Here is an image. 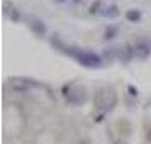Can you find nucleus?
<instances>
[{
  "instance_id": "8",
  "label": "nucleus",
  "mask_w": 151,
  "mask_h": 144,
  "mask_svg": "<svg viewBox=\"0 0 151 144\" xmlns=\"http://www.w3.org/2000/svg\"><path fill=\"white\" fill-rule=\"evenodd\" d=\"M100 14L104 17H109V19H116L119 15V9H117V5H109V7H104Z\"/></svg>"
},
{
  "instance_id": "2",
  "label": "nucleus",
  "mask_w": 151,
  "mask_h": 144,
  "mask_svg": "<svg viewBox=\"0 0 151 144\" xmlns=\"http://www.w3.org/2000/svg\"><path fill=\"white\" fill-rule=\"evenodd\" d=\"M117 103V95L112 88H102L99 90L93 97V107L99 112H109Z\"/></svg>"
},
{
  "instance_id": "7",
  "label": "nucleus",
  "mask_w": 151,
  "mask_h": 144,
  "mask_svg": "<svg viewBox=\"0 0 151 144\" xmlns=\"http://www.w3.org/2000/svg\"><path fill=\"white\" fill-rule=\"evenodd\" d=\"M4 15H5V17H9L10 21H14V22L21 21V12H19V9L14 7V5H10L9 2H5V4H4Z\"/></svg>"
},
{
  "instance_id": "3",
  "label": "nucleus",
  "mask_w": 151,
  "mask_h": 144,
  "mask_svg": "<svg viewBox=\"0 0 151 144\" xmlns=\"http://www.w3.org/2000/svg\"><path fill=\"white\" fill-rule=\"evenodd\" d=\"M9 87L15 92H29L31 88H39L41 83L36 82L34 78H24V76H15L9 82Z\"/></svg>"
},
{
  "instance_id": "5",
  "label": "nucleus",
  "mask_w": 151,
  "mask_h": 144,
  "mask_svg": "<svg viewBox=\"0 0 151 144\" xmlns=\"http://www.w3.org/2000/svg\"><path fill=\"white\" fill-rule=\"evenodd\" d=\"M27 24H29V27H31V31H32L36 36H39V37L46 36V31H48V29H46V24H44L41 19H37V17H29Z\"/></svg>"
},
{
  "instance_id": "1",
  "label": "nucleus",
  "mask_w": 151,
  "mask_h": 144,
  "mask_svg": "<svg viewBox=\"0 0 151 144\" xmlns=\"http://www.w3.org/2000/svg\"><path fill=\"white\" fill-rule=\"evenodd\" d=\"M65 53L70 56H73L76 61L80 63L85 68H100L102 66V56L88 51V49H76V48H66Z\"/></svg>"
},
{
  "instance_id": "12",
  "label": "nucleus",
  "mask_w": 151,
  "mask_h": 144,
  "mask_svg": "<svg viewBox=\"0 0 151 144\" xmlns=\"http://www.w3.org/2000/svg\"><path fill=\"white\" fill-rule=\"evenodd\" d=\"M148 139H150V143H151V130H150V134H148Z\"/></svg>"
},
{
  "instance_id": "13",
  "label": "nucleus",
  "mask_w": 151,
  "mask_h": 144,
  "mask_svg": "<svg viewBox=\"0 0 151 144\" xmlns=\"http://www.w3.org/2000/svg\"><path fill=\"white\" fill-rule=\"evenodd\" d=\"M58 2H65V0H58Z\"/></svg>"
},
{
  "instance_id": "6",
  "label": "nucleus",
  "mask_w": 151,
  "mask_h": 144,
  "mask_svg": "<svg viewBox=\"0 0 151 144\" xmlns=\"http://www.w3.org/2000/svg\"><path fill=\"white\" fill-rule=\"evenodd\" d=\"M134 56L136 58H141V59H144V58H148L151 53V48H150V44L146 41H137L134 46Z\"/></svg>"
},
{
  "instance_id": "4",
  "label": "nucleus",
  "mask_w": 151,
  "mask_h": 144,
  "mask_svg": "<svg viewBox=\"0 0 151 144\" xmlns=\"http://www.w3.org/2000/svg\"><path fill=\"white\" fill-rule=\"evenodd\" d=\"M65 97H66V102L71 105H82L87 100V92L85 88H68V92H65Z\"/></svg>"
},
{
  "instance_id": "14",
  "label": "nucleus",
  "mask_w": 151,
  "mask_h": 144,
  "mask_svg": "<svg viewBox=\"0 0 151 144\" xmlns=\"http://www.w3.org/2000/svg\"><path fill=\"white\" fill-rule=\"evenodd\" d=\"M75 2H82V0H75Z\"/></svg>"
},
{
  "instance_id": "10",
  "label": "nucleus",
  "mask_w": 151,
  "mask_h": 144,
  "mask_svg": "<svg viewBox=\"0 0 151 144\" xmlns=\"http://www.w3.org/2000/svg\"><path fill=\"white\" fill-rule=\"evenodd\" d=\"M117 34V27H114V26H109V27L105 29V32H104V39H114Z\"/></svg>"
},
{
  "instance_id": "11",
  "label": "nucleus",
  "mask_w": 151,
  "mask_h": 144,
  "mask_svg": "<svg viewBox=\"0 0 151 144\" xmlns=\"http://www.w3.org/2000/svg\"><path fill=\"white\" fill-rule=\"evenodd\" d=\"M100 5H102V2H100V0L93 2V4L90 5V14H100V12H102V10H100Z\"/></svg>"
},
{
  "instance_id": "9",
  "label": "nucleus",
  "mask_w": 151,
  "mask_h": 144,
  "mask_svg": "<svg viewBox=\"0 0 151 144\" xmlns=\"http://www.w3.org/2000/svg\"><path fill=\"white\" fill-rule=\"evenodd\" d=\"M126 19L129 22H139L141 21V10H137V9H131L126 12Z\"/></svg>"
}]
</instances>
